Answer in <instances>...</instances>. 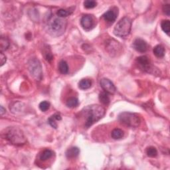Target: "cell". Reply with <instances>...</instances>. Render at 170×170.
Listing matches in <instances>:
<instances>
[{"label": "cell", "mask_w": 170, "mask_h": 170, "mask_svg": "<svg viewBox=\"0 0 170 170\" xmlns=\"http://www.w3.org/2000/svg\"><path fill=\"white\" fill-rule=\"evenodd\" d=\"M82 114L86 118L85 126L88 128L105 116V109L100 105H92L84 108L82 110Z\"/></svg>", "instance_id": "6da1fadb"}, {"label": "cell", "mask_w": 170, "mask_h": 170, "mask_svg": "<svg viewBox=\"0 0 170 170\" xmlns=\"http://www.w3.org/2000/svg\"><path fill=\"white\" fill-rule=\"evenodd\" d=\"M4 138L15 146H23L26 144L27 140L23 131L20 128L15 126L8 127L4 130Z\"/></svg>", "instance_id": "7a4b0ae2"}, {"label": "cell", "mask_w": 170, "mask_h": 170, "mask_svg": "<svg viewBox=\"0 0 170 170\" xmlns=\"http://www.w3.org/2000/svg\"><path fill=\"white\" fill-rule=\"evenodd\" d=\"M132 27V21L124 17L120 19L114 29V34L120 37H125L130 34Z\"/></svg>", "instance_id": "3957f363"}, {"label": "cell", "mask_w": 170, "mask_h": 170, "mask_svg": "<svg viewBox=\"0 0 170 170\" xmlns=\"http://www.w3.org/2000/svg\"><path fill=\"white\" fill-rule=\"evenodd\" d=\"M118 119L120 122L131 128L138 127L141 123L139 116L130 112H124L120 113L118 116Z\"/></svg>", "instance_id": "277c9868"}, {"label": "cell", "mask_w": 170, "mask_h": 170, "mask_svg": "<svg viewBox=\"0 0 170 170\" xmlns=\"http://www.w3.org/2000/svg\"><path fill=\"white\" fill-rule=\"evenodd\" d=\"M67 27V21L63 18L57 17L53 18L49 23V28L55 35H61L63 34Z\"/></svg>", "instance_id": "5b68a950"}, {"label": "cell", "mask_w": 170, "mask_h": 170, "mask_svg": "<svg viewBox=\"0 0 170 170\" xmlns=\"http://www.w3.org/2000/svg\"><path fill=\"white\" fill-rule=\"evenodd\" d=\"M28 69L31 76L37 81H41L43 77L42 66L40 61L34 58L28 62Z\"/></svg>", "instance_id": "8992f818"}, {"label": "cell", "mask_w": 170, "mask_h": 170, "mask_svg": "<svg viewBox=\"0 0 170 170\" xmlns=\"http://www.w3.org/2000/svg\"><path fill=\"white\" fill-rule=\"evenodd\" d=\"M136 63L143 71L148 73H154V67L147 56H141L137 58Z\"/></svg>", "instance_id": "52a82bcc"}, {"label": "cell", "mask_w": 170, "mask_h": 170, "mask_svg": "<svg viewBox=\"0 0 170 170\" xmlns=\"http://www.w3.org/2000/svg\"><path fill=\"white\" fill-rule=\"evenodd\" d=\"M101 86L102 89L105 90V92L109 94H114L117 89L113 84V82L108 78H102L100 82Z\"/></svg>", "instance_id": "ba28073f"}, {"label": "cell", "mask_w": 170, "mask_h": 170, "mask_svg": "<svg viewBox=\"0 0 170 170\" xmlns=\"http://www.w3.org/2000/svg\"><path fill=\"white\" fill-rule=\"evenodd\" d=\"M81 24L82 28L86 31H90L94 26V21L92 15H84L81 19Z\"/></svg>", "instance_id": "9c48e42d"}, {"label": "cell", "mask_w": 170, "mask_h": 170, "mask_svg": "<svg viewBox=\"0 0 170 170\" xmlns=\"http://www.w3.org/2000/svg\"><path fill=\"white\" fill-rule=\"evenodd\" d=\"M133 47L138 52L144 53L148 49V44L144 39L138 38L134 41Z\"/></svg>", "instance_id": "30bf717a"}, {"label": "cell", "mask_w": 170, "mask_h": 170, "mask_svg": "<svg viewBox=\"0 0 170 170\" xmlns=\"http://www.w3.org/2000/svg\"><path fill=\"white\" fill-rule=\"evenodd\" d=\"M102 17L106 22L109 23H114L117 18V14L114 10H110L104 14Z\"/></svg>", "instance_id": "8fae6325"}, {"label": "cell", "mask_w": 170, "mask_h": 170, "mask_svg": "<svg viewBox=\"0 0 170 170\" xmlns=\"http://www.w3.org/2000/svg\"><path fill=\"white\" fill-rule=\"evenodd\" d=\"M80 153V150L77 147H72L67 150L66 152V156L68 159L74 158L78 156Z\"/></svg>", "instance_id": "7c38bea8"}, {"label": "cell", "mask_w": 170, "mask_h": 170, "mask_svg": "<svg viewBox=\"0 0 170 170\" xmlns=\"http://www.w3.org/2000/svg\"><path fill=\"white\" fill-rule=\"evenodd\" d=\"M153 54L158 58H162L165 55V49L161 45H156L153 49Z\"/></svg>", "instance_id": "4fadbf2b"}, {"label": "cell", "mask_w": 170, "mask_h": 170, "mask_svg": "<svg viewBox=\"0 0 170 170\" xmlns=\"http://www.w3.org/2000/svg\"><path fill=\"white\" fill-rule=\"evenodd\" d=\"M62 118L59 114H55L48 119V122L50 124L51 126L54 128H57V124L56 122V120H61Z\"/></svg>", "instance_id": "5bb4252c"}, {"label": "cell", "mask_w": 170, "mask_h": 170, "mask_svg": "<svg viewBox=\"0 0 170 170\" xmlns=\"http://www.w3.org/2000/svg\"><path fill=\"white\" fill-rule=\"evenodd\" d=\"M91 86H92V82L89 79H86V78L82 79L78 82V87L82 90L89 89L90 88Z\"/></svg>", "instance_id": "9a60e30c"}, {"label": "cell", "mask_w": 170, "mask_h": 170, "mask_svg": "<svg viewBox=\"0 0 170 170\" xmlns=\"http://www.w3.org/2000/svg\"><path fill=\"white\" fill-rule=\"evenodd\" d=\"M124 132L119 128H115L113 131H112L111 136L112 138L114 140H120L123 138L124 136Z\"/></svg>", "instance_id": "2e32d148"}, {"label": "cell", "mask_w": 170, "mask_h": 170, "mask_svg": "<svg viewBox=\"0 0 170 170\" xmlns=\"http://www.w3.org/2000/svg\"><path fill=\"white\" fill-rule=\"evenodd\" d=\"M59 70L61 74H67L69 73V66L67 62L65 61H61L59 63Z\"/></svg>", "instance_id": "e0dca14e"}, {"label": "cell", "mask_w": 170, "mask_h": 170, "mask_svg": "<svg viewBox=\"0 0 170 170\" xmlns=\"http://www.w3.org/2000/svg\"><path fill=\"white\" fill-rule=\"evenodd\" d=\"M99 101L105 105H108L110 103V97L109 96V93L106 92H103L99 94Z\"/></svg>", "instance_id": "ac0fdd59"}, {"label": "cell", "mask_w": 170, "mask_h": 170, "mask_svg": "<svg viewBox=\"0 0 170 170\" xmlns=\"http://www.w3.org/2000/svg\"><path fill=\"white\" fill-rule=\"evenodd\" d=\"M53 156V151L50 150H44L41 154L40 155V160L41 161H47Z\"/></svg>", "instance_id": "d6986e66"}, {"label": "cell", "mask_w": 170, "mask_h": 170, "mask_svg": "<svg viewBox=\"0 0 170 170\" xmlns=\"http://www.w3.org/2000/svg\"><path fill=\"white\" fill-rule=\"evenodd\" d=\"M10 46V43L6 37H2L1 40H0V49H1V52L6 51Z\"/></svg>", "instance_id": "ffe728a7"}, {"label": "cell", "mask_w": 170, "mask_h": 170, "mask_svg": "<svg viewBox=\"0 0 170 170\" xmlns=\"http://www.w3.org/2000/svg\"><path fill=\"white\" fill-rule=\"evenodd\" d=\"M78 104H79V102H78V98L75 97H71L68 99L67 103H66V105L69 108H76L78 106Z\"/></svg>", "instance_id": "44dd1931"}, {"label": "cell", "mask_w": 170, "mask_h": 170, "mask_svg": "<svg viewBox=\"0 0 170 170\" xmlns=\"http://www.w3.org/2000/svg\"><path fill=\"white\" fill-rule=\"evenodd\" d=\"M161 27L162 30L166 34L168 35H169L170 30V22L169 20H163L161 23Z\"/></svg>", "instance_id": "7402d4cb"}, {"label": "cell", "mask_w": 170, "mask_h": 170, "mask_svg": "<svg viewBox=\"0 0 170 170\" xmlns=\"http://www.w3.org/2000/svg\"><path fill=\"white\" fill-rule=\"evenodd\" d=\"M146 153L149 157H155L157 155V151L156 148L153 147V146H150V147H149V148H147Z\"/></svg>", "instance_id": "603a6c76"}, {"label": "cell", "mask_w": 170, "mask_h": 170, "mask_svg": "<svg viewBox=\"0 0 170 170\" xmlns=\"http://www.w3.org/2000/svg\"><path fill=\"white\" fill-rule=\"evenodd\" d=\"M39 109L42 112H46L49 109V107H50V103L46 101H43L39 104Z\"/></svg>", "instance_id": "cb8c5ba5"}, {"label": "cell", "mask_w": 170, "mask_h": 170, "mask_svg": "<svg viewBox=\"0 0 170 170\" xmlns=\"http://www.w3.org/2000/svg\"><path fill=\"white\" fill-rule=\"evenodd\" d=\"M97 5V3L95 1H92V0H87L84 2V6L86 9H93Z\"/></svg>", "instance_id": "d4e9b609"}, {"label": "cell", "mask_w": 170, "mask_h": 170, "mask_svg": "<svg viewBox=\"0 0 170 170\" xmlns=\"http://www.w3.org/2000/svg\"><path fill=\"white\" fill-rule=\"evenodd\" d=\"M57 16L59 18H64L67 17V16L69 15H70V13H69V11H68L67 10H63V9H61V10H59L57 11Z\"/></svg>", "instance_id": "484cf974"}, {"label": "cell", "mask_w": 170, "mask_h": 170, "mask_svg": "<svg viewBox=\"0 0 170 170\" xmlns=\"http://www.w3.org/2000/svg\"><path fill=\"white\" fill-rule=\"evenodd\" d=\"M163 11L168 16H169L170 14V6L169 4H165L163 6Z\"/></svg>", "instance_id": "4316f807"}, {"label": "cell", "mask_w": 170, "mask_h": 170, "mask_svg": "<svg viewBox=\"0 0 170 170\" xmlns=\"http://www.w3.org/2000/svg\"><path fill=\"white\" fill-rule=\"evenodd\" d=\"M0 59H1V66H3L6 63L7 59L6 55H4L2 52H1V53H0Z\"/></svg>", "instance_id": "83f0119b"}, {"label": "cell", "mask_w": 170, "mask_h": 170, "mask_svg": "<svg viewBox=\"0 0 170 170\" xmlns=\"http://www.w3.org/2000/svg\"><path fill=\"white\" fill-rule=\"evenodd\" d=\"M0 109H1V111H0V114H1L2 116H3L4 114L6 113V109H4L2 106H1V107H0Z\"/></svg>", "instance_id": "f1b7e54d"}]
</instances>
